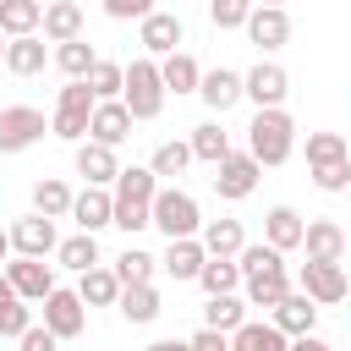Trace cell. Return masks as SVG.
<instances>
[{
  "mask_svg": "<svg viewBox=\"0 0 351 351\" xmlns=\"http://www.w3.org/2000/svg\"><path fill=\"white\" fill-rule=\"evenodd\" d=\"M263 241L280 247V252H296V247H302V214H296L291 203H274V208L263 214Z\"/></svg>",
  "mask_w": 351,
  "mask_h": 351,
  "instance_id": "cb8c5ba5",
  "label": "cell"
},
{
  "mask_svg": "<svg viewBox=\"0 0 351 351\" xmlns=\"http://www.w3.org/2000/svg\"><path fill=\"white\" fill-rule=\"evenodd\" d=\"M121 104H126L132 121H154L165 110V82H159V60L154 55L121 66Z\"/></svg>",
  "mask_w": 351,
  "mask_h": 351,
  "instance_id": "7a4b0ae2",
  "label": "cell"
},
{
  "mask_svg": "<svg viewBox=\"0 0 351 351\" xmlns=\"http://www.w3.org/2000/svg\"><path fill=\"white\" fill-rule=\"evenodd\" d=\"M16 346H22V351H60V340H55L44 324H27V329L16 335Z\"/></svg>",
  "mask_w": 351,
  "mask_h": 351,
  "instance_id": "7dc6e473",
  "label": "cell"
},
{
  "mask_svg": "<svg viewBox=\"0 0 351 351\" xmlns=\"http://www.w3.org/2000/svg\"><path fill=\"white\" fill-rule=\"evenodd\" d=\"M186 148H192V159H203V165H219V159L230 154V132H225L219 121H203V126H192Z\"/></svg>",
  "mask_w": 351,
  "mask_h": 351,
  "instance_id": "1f68e13d",
  "label": "cell"
},
{
  "mask_svg": "<svg viewBox=\"0 0 351 351\" xmlns=\"http://www.w3.org/2000/svg\"><path fill=\"white\" fill-rule=\"evenodd\" d=\"M66 208H71V186H66L60 176H38V181H33V214L66 219Z\"/></svg>",
  "mask_w": 351,
  "mask_h": 351,
  "instance_id": "d6a6232c",
  "label": "cell"
},
{
  "mask_svg": "<svg viewBox=\"0 0 351 351\" xmlns=\"http://www.w3.org/2000/svg\"><path fill=\"white\" fill-rule=\"evenodd\" d=\"M186 165H192V148H186L181 137H170V143H159V148H154V159H148V170H154L159 181H176V176H181Z\"/></svg>",
  "mask_w": 351,
  "mask_h": 351,
  "instance_id": "f35d334b",
  "label": "cell"
},
{
  "mask_svg": "<svg viewBox=\"0 0 351 351\" xmlns=\"http://www.w3.org/2000/svg\"><path fill=\"white\" fill-rule=\"evenodd\" d=\"M154 269H159V258L143 252V247H126V252L115 258V280H121V285H143V280H154Z\"/></svg>",
  "mask_w": 351,
  "mask_h": 351,
  "instance_id": "ab89813d",
  "label": "cell"
},
{
  "mask_svg": "<svg viewBox=\"0 0 351 351\" xmlns=\"http://www.w3.org/2000/svg\"><path fill=\"white\" fill-rule=\"evenodd\" d=\"M115 313H121L126 324H154V318L165 313L154 280H143V285H121V291H115Z\"/></svg>",
  "mask_w": 351,
  "mask_h": 351,
  "instance_id": "7402d4cb",
  "label": "cell"
},
{
  "mask_svg": "<svg viewBox=\"0 0 351 351\" xmlns=\"http://www.w3.org/2000/svg\"><path fill=\"white\" fill-rule=\"evenodd\" d=\"M203 241L197 236H176L170 247H165V258H159V269L170 274V280H197V269H203Z\"/></svg>",
  "mask_w": 351,
  "mask_h": 351,
  "instance_id": "484cf974",
  "label": "cell"
},
{
  "mask_svg": "<svg viewBox=\"0 0 351 351\" xmlns=\"http://www.w3.org/2000/svg\"><path fill=\"white\" fill-rule=\"evenodd\" d=\"M88 115H93L88 82H82V77H66V88H60V99H55V115H49V132H55L60 143H82V137H88Z\"/></svg>",
  "mask_w": 351,
  "mask_h": 351,
  "instance_id": "277c9868",
  "label": "cell"
},
{
  "mask_svg": "<svg viewBox=\"0 0 351 351\" xmlns=\"http://www.w3.org/2000/svg\"><path fill=\"white\" fill-rule=\"evenodd\" d=\"M269 324L291 340V335H307V329H318V307L302 296V291H285L274 307H269Z\"/></svg>",
  "mask_w": 351,
  "mask_h": 351,
  "instance_id": "e0dca14e",
  "label": "cell"
},
{
  "mask_svg": "<svg viewBox=\"0 0 351 351\" xmlns=\"http://www.w3.org/2000/svg\"><path fill=\"white\" fill-rule=\"evenodd\" d=\"M241 318H247L241 291H219V296H208V307H203V329H219V335H230Z\"/></svg>",
  "mask_w": 351,
  "mask_h": 351,
  "instance_id": "836d02e7",
  "label": "cell"
},
{
  "mask_svg": "<svg viewBox=\"0 0 351 351\" xmlns=\"http://www.w3.org/2000/svg\"><path fill=\"white\" fill-rule=\"evenodd\" d=\"M313 186H318V192H346V186H351V159L313 165Z\"/></svg>",
  "mask_w": 351,
  "mask_h": 351,
  "instance_id": "ee69618b",
  "label": "cell"
},
{
  "mask_svg": "<svg viewBox=\"0 0 351 351\" xmlns=\"http://www.w3.org/2000/svg\"><path fill=\"white\" fill-rule=\"evenodd\" d=\"M148 225L165 230V241H176V236H197L203 208H197L192 192H181V186H159V192L148 197Z\"/></svg>",
  "mask_w": 351,
  "mask_h": 351,
  "instance_id": "3957f363",
  "label": "cell"
},
{
  "mask_svg": "<svg viewBox=\"0 0 351 351\" xmlns=\"http://www.w3.org/2000/svg\"><path fill=\"white\" fill-rule=\"evenodd\" d=\"M247 11H252V0H208V22H214L219 33L241 27V22H247Z\"/></svg>",
  "mask_w": 351,
  "mask_h": 351,
  "instance_id": "7bdbcfd3",
  "label": "cell"
},
{
  "mask_svg": "<svg viewBox=\"0 0 351 351\" xmlns=\"http://www.w3.org/2000/svg\"><path fill=\"white\" fill-rule=\"evenodd\" d=\"M197 77H203V66H197L186 49L159 55V82H165V93H197Z\"/></svg>",
  "mask_w": 351,
  "mask_h": 351,
  "instance_id": "4316f807",
  "label": "cell"
},
{
  "mask_svg": "<svg viewBox=\"0 0 351 351\" xmlns=\"http://www.w3.org/2000/svg\"><path fill=\"white\" fill-rule=\"evenodd\" d=\"M225 351H285V335H280L274 324H252V318H241V324L225 335Z\"/></svg>",
  "mask_w": 351,
  "mask_h": 351,
  "instance_id": "83f0119b",
  "label": "cell"
},
{
  "mask_svg": "<svg viewBox=\"0 0 351 351\" xmlns=\"http://www.w3.org/2000/svg\"><path fill=\"white\" fill-rule=\"evenodd\" d=\"M66 219H77V230H104L110 225V186H82V192H71V208H66Z\"/></svg>",
  "mask_w": 351,
  "mask_h": 351,
  "instance_id": "ffe728a7",
  "label": "cell"
},
{
  "mask_svg": "<svg viewBox=\"0 0 351 351\" xmlns=\"http://www.w3.org/2000/svg\"><path fill=\"white\" fill-rule=\"evenodd\" d=\"M49 60H55V66H60V71H66V77H82V71H88V66H93V60H99V55H93V44H88V38H82V33H77V38H60V44H55V55H49Z\"/></svg>",
  "mask_w": 351,
  "mask_h": 351,
  "instance_id": "74e56055",
  "label": "cell"
},
{
  "mask_svg": "<svg viewBox=\"0 0 351 351\" xmlns=\"http://www.w3.org/2000/svg\"><path fill=\"white\" fill-rule=\"evenodd\" d=\"M241 33H247L263 55H274V49L291 44V16H285V5H252L247 22H241Z\"/></svg>",
  "mask_w": 351,
  "mask_h": 351,
  "instance_id": "30bf717a",
  "label": "cell"
},
{
  "mask_svg": "<svg viewBox=\"0 0 351 351\" xmlns=\"http://www.w3.org/2000/svg\"><path fill=\"white\" fill-rule=\"evenodd\" d=\"M115 291H121V280H115V269H104V263H93V269L77 274L82 307H115Z\"/></svg>",
  "mask_w": 351,
  "mask_h": 351,
  "instance_id": "f1b7e54d",
  "label": "cell"
},
{
  "mask_svg": "<svg viewBox=\"0 0 351 351\" xmlns=\"http://www.w3.org/2000/svg\"><path fill=\"white\" fill-rule=\"evenodd\" d=\"M5 302H16V291H11V280L0 274V307H5Z\"/></svg>",
  "mask_w": 351,
  "mask_h": 351,
  "instance_id": "816d5d0a",
  "label": "cell"
},
{
  "mask_svg": "<svg viewBox=\"0 0 351 351\" xmlns=\"http://www.w3.org/2000/svg\"><path fill=\"white\" fill-rule=\"evenodd\" d=\"M55 263H60V269H71V274L93 269V263H99V236H93V230H77V236L55 241Z\"/></svg>",
  "mask_w": 351,
  "mask_h": 351,
  "instance_id": "f546056e",
  "label": "cell"
},
{
  "mask_svg": "<svg viewBox=\"0 0 351 351\" xmlns=\"http://www.w3.org/2000/svg\"><path fill=\"white\" fill-rule=\"evenodd\" d=\"M38 38L44 44H60V38H77L82 33V5L77 0H44V16H38Z\"/></svg>",
  "mask_w": 351,
  "mask_h": 351,
  "instance_id": "44dd1931",
  "label": "cell"
},
{
  "mask_svg": "<svg viewBox=\"0 0 351 351\" xmlns=\"http://www.w3.org/2000/svg\"><path fill=\"white\" fill-rule=\"evenodd\" d=\"M247 154L258 159V170H274V165H285V159L296 154V121L285 115V104L252 115V126H247Z\"/></svg>",
  "mask_w": 351,
  "mask_h": 351,
  "instance_id": "6da1fadb",
  "label": "cell"
},
{
  "mask_svg": "<svg viewBox=\"0 0 351 351\" xmlns=\"http://www.w3.org/2000/svg\"><path fill=\"white\" fill-rule=\"evenodd\" d=\"M0 66H5L11 77H38V71L49 66V49H44V38H38V33H16V38H5Z\"/></svg>",
  "mask_w": 351,
  "mask_h": 351,
  "instance_id": "9a60e30c",
  "label": "cell"
},
{
  "mask_svg": "<svg viewBox=\"0 0 351 351\" xmlns=\"http://www.w3.org/2000/svg\"><path fill=\"white\" fill-rule=\"evenodd\" d=\"M27 324H33V313H27V302H22V296L0 307V335H5V340H16V335H22Z\"/></svg>",
  "mask_w": 351,
  "mask_h": 351,
  "instance_id": "f6af8a7d",
  "label": "cell"
},
{
  "mask_svg": "<svg viewBox=\"0 0 351 351\" xmlns=\"http://www.w3.org/2000/svg\"><path fill=\"white\" fill-rule=\"evenodd\" d=\"M302 247H307V258H318V263H340V258H346V230H340L335 219H302Z\"/></svg>",
  "mask_w": 351,
  "mask_h": 351,
  "instance_id": "ac0fdd59",
  "label": "cell"
},
{
  "mask_svg": "<svg viewBox=\"0 0 351 351\" xmlns=\"http://www.w3.org/2000/svg\"><path fill=\"white\" fill-rule=\"evenodd\" d=\"M82 82H88V93H93V99H121V66H115V60H104V55L82 71Z\"/></svg>",
  "mask_w": 351,
  "mask_h": 351,
  "instance_id": "60d3db41",
  "label": "cell"
},
{
  "mask_svg": "<svg viewBox=\"0 0 351 351\" xmlns=\"http://www.w3.org/2000/svg\"><path fill=\"white\" fill-rule=\"evenodd\" d=\"M197 99H203L214 115L236 110V104H241V71H230V66H214V71H203V77H197Z\"/></svg>",
  "mask_w": 351,
  "mask_h": 351,
  "instance_id": "2e32d148",
  "label": "cell"
},
{
  "mask_svg": "<svg viewBox=\"0 0 351 351\" xmlns=\"http://www.w3.org/2000/svg\"><path fill=\"white\" fill-rule=\"evenodd\" d=\"M132 115H126V104L121 99H93V115H88V137L93 143H104V148H121L126 137H132Z\"/></svg>",
  "mask_w": 351,
  "mask_h": 351,
  "instance_id": "7c38bea8",
  "label": "cell"
},
{
  "mask_svg": "<svg viewBox=\"0 0 351 351\" xmlns=\"http://www.w3.org/2000/svg\"><path fill=\"white\" fill-rule=\"evenodd\" d=\"M38 16H44V0H5V5H0V33H5V38L38 33Z\"/></svg>",
  "mask_w": 351,
  "mask_h": 351,
  "instance_id": "e575fe53",
  "label": "cell"
},
{
  "mask_svg": "<svg viewBox=\"0 0 351 351\" xmlns=\"http://www.w3.org/2000/svg\"><path fill=\"white\" fill-rule=\"evenodd\" d=\"M197 285H203L208 296H219V291H241V269H236V258H203Z\"/></svg>",
  "mask_w": 351,
  "mask_h": 351,
  "instance_id": "8d00e7d4",
  "label": "cell"
},
{
  "mask_svg": "<svg viewBox=\"0 0 351 351\" xmlns=\"http://www.w3.org/2000/svg\"><path fill=\"white\" fill-rule=\"evenodd\" d=\"M197 241H203L208 258H236L241 241H247V230H241V219H203L197 225Z\"/></svg>",
  "mask_w": 351,
  "mask_h": 351,
  "instance_id": "d4e9b609",
  "label": "cell"
},
{
  "mask_svg": "<svg viewBox=\"0 0 351 351\" xmlns=\"http://www.w3.org/2000/svg\"><path fill=\"white\" fill-rule=\"evenodd\" d=\"M285 93H291V71L280 60H258L252 71H241V99H252L258 110L285 104Z\"/></svg>",
  "mask_w": 351,
  "mask_h": 351,
  "instance_id": "ba28073f",
  "label": "cell"
},
{
  "mask_svg": "<svg viewBox=\"0 0 351 351\" xmlns=\"http://www.w3.org/2000/svg\"><path fill=\"white\" fill-rule=\"evenodd\" d=\"M181 38H186V27H181V16L176 11H148L143 22H137V44L148 49V55H170V49H181Z\"/></svg>",
  "mask_w": 351,
  "mask_h": 351,
  "instance_id": "4fadbf2b",
  "label": "cell"
},
{
  "mask_svg": "<svg viewBox=\"0 0 351 351\" xmlns=\"http://www.w3.org/2000/svg\"><path fill=\"white\" fill-rule=\"evenodd\" d=\"M99 5H104L110 22H143L154 11V0H99Z\"/></svg>",
  "mask_w": 351,
  "mask_h": 351,
  "instance_id": "bcb514c9",
  "label": "cell"
},
{
  "mask_svg": "<svg viewBox=\"0 0 351 351\" xmlns=\"http://www.w3.org/2000/svg\"><path fill=\"white\" fill-rule=\"evenodd\" d=\"M252 5H285V0H252Z\"/></svg>",
  "mask_w": 351,
  "mask_h": 351,
  "instance_id": "db71d44e",
  "label": "cell"
},
{
  "mask_svg": "<svg viewBox=\"0 0 351 351\" xmlns=\"http://www.w3.org/2000/svg\"><path fill=\"white\" fill-rule=\"evenodd\" d=\"M236 269H241V274H274V269H285V252L269 247V241H241Z\"/></svg>",
  "mask_w": 351,
  "mask_h": 351,
  "instance_id": "d590c367",
  "label": "cell"
},
{
  "mask_svg": "<svg viewBox=\"0 0 351 351\" xmlns=\"http://www.w3.org/2000/svg\"><path fill=\"white\" fill-rule=\"evenodd\" d=\"M0 55H5V33H0Z\"/></svg>",
  "mask_w": 351,
  "mask_h": 351,
  "instance_id": "11a10c76",
  "label": "cell"
},
{
  "mask_svg": "<svg viewBox=\"0 0 351 351\" xmlns=\"http://www.w3.org/2000/svg\"><path fill=\"white\" fill-rule=\"evenodd\" d=\"M33 143H44V110L5 104L0 110V154H27Z\"/></svg>",
  "mask_w": 351,
  "mask_h": 351,
  "instance_id": "52a82bcc",
  "label": "cell"
},
{
  "mask_svg": "<svg viewBox=\"0 0 351 351\" xmlns=\"http://www.w3.org/2000/svg\"><path fill=\"white\" fill-rule=\"evenodd\" d=\"M285 291H291V274L285 269H274V274H241V302L247 307H274Z\"/></svg>",
  "mask_w": 351,
  "mask_h": 351,
  "instance_id": "4dcf8cb0",
  "label": "cell"
},
{
  "mask_svg": "<svg viewBox=\"0 0 351 351\" xmlns=\"http://www.w3.org/2000/svg\"><path fill=\"white\" fill-rule=\"evenodd\" d=\"M143 351H186V340H154V346H143Z\"/></svg>",
  "mask_w": 351,
  "mask_h": 351,
  "instance_id": "f907efd6",
  "label": "cell"
},
{
  "mask_svg": "<svg viewBox=\"0 0 351 351\" xmlns=\"http://www.w3.org/2000/svg\"><path fill=\"white\" fill-rule=\"evenodd\" d=\"M0 5H5V0H0Z\"/></svg>",
  "mask_w": 351,
  "mask_h": 351,
  "instance_id": "9f6ffc18",
  "label": "cell"
},
{
  "mask_svg": "<svg viewBox=\"0 0 351 351\" xmlns=\"http://www.w3.org/2000/svg\"><path fill=\"white\" fill-rule=\"evenodd\" d=\"M186 351H225V335H219V329H197V335L186 340Z\"/></svg>",
  "mask_w": 351,
  "mask_h": 351,
  "instance_id": "681fc988",
  "label": "cell"
},
{
  "mask_svg": "<svg viewBox=\"0 0 351 351\" xmlns=\"http://www.w3.org/2000/svg\"><path fill=\"white\" fill-rule=\"evenodd\" d=\"M38 307H44V329H49L55 340H77V335L88 329V307H82V296L66 291V285H49V291L38 296Z\"/></svg>",
  "mask_w": 351,
  "mask_h": 351,
  "instance_id": "5b68a950",
  "label": "cell"
},
{
  "mask_svg": "<svg viewBox=\"0 0 351 351\" xmlns=\"http://www.w3.org/2000/svg\"><path fill=\"white\" fill-rule=\"evenodd\" d=\"M5 241H11L16 258H49L60 236H55V219H44V214H22V219L5 230Z\"/></svg>",
  "mask_w": 351,
  "mask_h": 351,
  "instance_id": "8fae6325",
  "label": "cell"
},
{
  "mask_svg": "<svg viewBox=\"0 0 351 351\" xmlns=\"http://www.w3.org/2000/svg\"><path fill=\"white\" fill-rule=\"evenodd\" d=\"M296 285H302V296H307L313 307H340L346 291H351V285H346V263H318V258L302 263Z\"/></svg>",
  "mask_w": 351,
  "mask_h": 351,
  "instance_id": "8992f818",
  "label": "cell"
},
{
  "mask_svg": "<svg viewBox=\"0 0 351 351\" xmlns=\"http://www.w3.org/2000/svg\"><path fill=\"white\" fill-rule=\"evenodd\" d=\"M285 351H335V346H329L318 329H307V335H291V340H285Z\"/></svg>",
  "mask_w": 351,
  "mask_h": 351,
  "instance_id": "c3c4849f",
  "label": "cell"
},
{
  "mask_svg": "<svg viewBox=\"0 0 351 351\" xmlns=\"http://www.w3.org/2000/svg\"><path fill=\"white\" fill-rule=\"evenodd\" d=\"M5 252H11V241H5V230H0V263H5Z\"/></svg>",
  "mask_w": 351,
  "mask_h": 351,
  "instance_id": "f5cc1de1",
  "label": "cell"
},
{
  "mask_svg": "<svg viewBox=\"0 0 351 351\" xmlns=\"http://www.w3.org/2000/svg\"><path fill=\"white\" fill-rule=\"evenodd\" d=\"M71 165H77V176H82L88 186H110V181H115V170H121L115 148H104V143H93V137L71 143Z\"/></svg>",
  "mask_w": 351,
  "mask_h": 351,
  "instance_id": "5bb4252c",
  "label": "cell"
},
{
  "mask_svg": "<svg viewBox=\"0 0 351 351\" xmlns=\"http://www.w3.org/2000/svg\"><path fill=\"white\" fill-rule=\"evenodd\" d=\"M335 159H351L346 154V137L340 132H307V170L313 165H335Z\"/></svg>",
  "mask_w": 351,
  "mask_h": 351,
  "instance_id": "b9f144b4",
  "label": "cell"
},
{
  "mask_svg": "<svg viewBox=\"0 0 351 351\" xmlns=\"http://www.w3.org/2000/svg\"><path fill=\"white\" fill-rule=\"evenodd\" d=\"M5 280H11V291H16L22 302H38V296L55 285V269H49L44 258H11V263H5Z\"/></svg>",
  "mask_w": 351,
  "mask_h": 351,
  "instance_id": "d6986e66",
  "label": "cell"
},
{
  "mask_svg": "<svg viewBox=\"0 0 351 351\" xmlns=\"http://www.w3.org/2000/svg\"><path fill=\"white\" fill-rule=\"evenodd\" d=\"M159 192V176L148 170V165H126V170H115V181H110V203H148Z\"/></svg>",
  "mask_w": 351,
  "mask_h": 351,
  "instance_id": "603a6c76",
  "label": "cell"
},
{
  "mask_svg": "<svg viewBox=\"0 0 351 351\" xmlns=\"http://www.w3.org/2000/svg\"><path fill=\"white\" fill-rule=\"evenodd\" d=\"M258 176H263V170H258V159L230 148V154L214 165V192H219L225 203H241V197H252V192H258Z\"/></svg>",
  "mask_w": 351,
  "mask_h": 351,
  "instance_id": "9c48e42d",
  "label": "cell"
}]
</instances>
